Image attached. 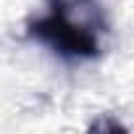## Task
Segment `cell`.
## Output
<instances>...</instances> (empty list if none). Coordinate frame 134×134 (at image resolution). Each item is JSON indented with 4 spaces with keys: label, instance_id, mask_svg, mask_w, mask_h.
<instances>
[{
    "label": "cell",
    "instance_id": "cell-1",
    "mask_svg": "<svg viewBox=\"0 0 134 134\" xmlns=\"http://www.w3.org/2000/svg\"><path fill=\"white\" fill-rule=\"evenodd\" d=\"M47 5L50 11L45 16L26 21L29 40L47 45L66 63H84L100 58V32H105L103 16H74L79 8L97 5L95 0H47Z\"/></svg>",
    "mask_w": 134,
    "mask_h": 134
}]
</instances>
